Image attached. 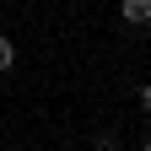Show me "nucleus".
<instances>
[{
	"instance_id": "nucleus-1",
	"label": "nucleus",
	"mask_w": 151,
	"mask_h": 151,
	"mask_svg": "<svg viewBox=\"0 0 151 151\" xmlns=\"http://www.w3.org/2000/svg\"><path fill=\"white\" fill-rule=\"evenodd\" d=\"M119 16L129 27H151V0H119Z\"/></svg>"
},
{
	"instance_id": "nucleus-2",
	"label": "nucleus",
	"mask_w": 151,
	"mask_h": 151,
	"mask_svg": "<svg viewBox=\"0 0 151 151\" xmlns=\"http://www.w3.org/2000/svg\"><path fill=\"white\" fill-rule=\"evenodd\" d=\"M11 65H16V43H11V38H6V32H0V76H6Z\"/></svg>"
},
{
	"instance_id": "nucleus-3",
	"label": "nucleus",
	"mask_w": 151,
	"mask_h": 151,
	"mask_svg": "<svg viewBox=\"0 0 151 151\" xmlns=\"http://www.w3.org/2000/svg\"><path fill=\"white\" fill-rule=\"evenodd\" d=\"M92 151H119V135H113V129H103V135H92Z\"/></svg>"
},
{
	"instance_id": "nucleus-4",
	"label": "nucleus",
	"mask_w": 151,
	"mask_h": 151,
	"mask_svg": "<svg viewBox=\"0 0 151 151\" xmlns=\"http://www.w3.org/2000/svg\"><path fill=\"white\" fill-rule=\"evenodd\" d=\"M140 113H151V81L140 86Z\"/></svg>"
},
{
	"instance_id": "nucleus-5",
	"label": "nucleus",
	"mask_w": 151,
	"mask_h": 151,
	"mask_svg": "<svg viewBox=\"0 0 151 151\" xmlns=\"http://www.w3.org/2000/svg\"><path fill=\"white\" fill-rule=\"evenodd\" d=\"M140 151H151V135H146V146H140Z\"/></svg>"
}]
</instances>
